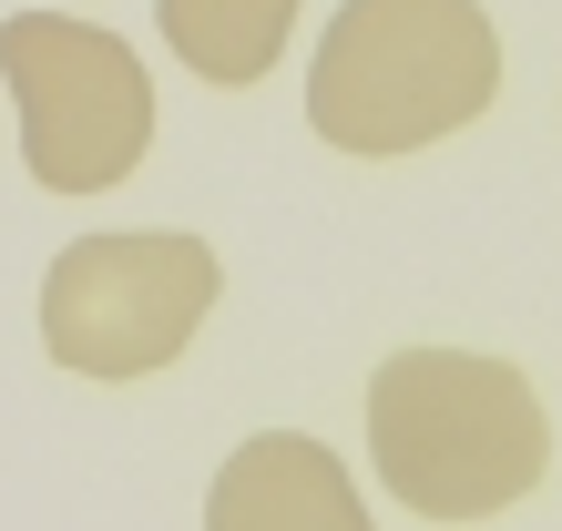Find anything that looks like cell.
Wrapping results in <instances>:
<instances>
[{
	"label": "cell",
	"mask_w": 562,
	"mask_h": 531,
	"mask_svg": "<svg viewBox=\"0 0 562 531\" xmlns=\"http://www.w3.org/2000/svg\"><path fill=\"white\" fill-rule=\"evenodd\" d=\"M0 72H11V103H21V154L52 194H113L154 154V82L134 42H113L103 21L11 11L0 21Z\"/></svg>",
	"instance_id": "277c9868"
},
{
	"label": "cell",
	"mask_w": 562,
	"mask_h": 531,
	"mask_svg": "<svg viewBox=\"0 0 562 531\" xmlns=\"http://www.w3.org/2000/svg\"><path fill=\"white\" fill-rule=\"evenodd\" d=\"M205 531H369V501L338 471V450L307 429H267L215 471Z\"/></svg>",
	"instance_id": "5b68a950"
},
{
	"label": "cell",
	"mask_w": 562,
	"mask_h": 531,
	"mask_svg": "<svg viewBox=\"0 0 562 531\" xmlns=\"http://www.w3.org/2000/svg\"><path fill=\"white\" fill-rule=\"evenodd\" d=\"M502 92V31L481 0H348L317 42L307 123L338 154H419L440 133L481 123Z\"/></svg>",
	"instance_id": "7a4b0ae2"
},
{
	"label": "cell",
	"mask_w": 562,
	"mask_h": 531,
	"mask_svg": "<svg viewBox=\"0 0 562 531\" xmlns=\"http://www.w3.org/2000/svg\"><path fill=\"white\" fill-rule=\"evenodd\" d=\"M225 266L205 236L175 225H113V236H72L42 276V348L72 379H154L175 369L184 338L205 327Z\"/></svg>",
	"instance_id": "3957f363"
},
{
	"label": "cell",
	"mask_w": 562,
	"mask_h": 531,
	"mask_svg": "<svg viewBox=\"0 0 562 531\" xmlns=\"http://www.w3.org/2000/svg\"><path fill=\"white\" fill-rule=\"evenodd\" d=\"M296 31V0H164V42H175L184 72H205L225 92H246L256 72H277Z\"/></svg>",
	"instance_id": "8992f818"
},
{
	"label": "cell",
	"mask_w": 562,
	"mask_h": 531,
	"mask_svg": "<svg viewBox=\"0 0 562 531\" xmlns=\"http://www.w3.org/2000/svg\"><path fill=\"white\" fill-rule=\"evenodd\" d=\"M369 460L419 521H491L552 471V419L512 358L400 348L369 379Z\"/></svg>",
	"instance_id": "6da1fadb"
}]
</instances>
